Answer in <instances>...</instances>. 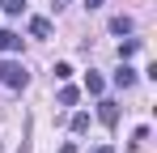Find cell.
<instances>
[{
  "mask_svg": "<svg viewBox=\"0 0 157 153\" xmlns=\"http://www.w3.org/2000/svg\"><path fill=\"white\" fill-rule=\"evenodd\" d=\"M115 85H119V89H132V85H136V68L119 64V73H115Z\"/></svg>",
  "mask_w": 157,
  "mask_h": 153,
  "instance_id": "obj_2",
  "label": "cell"
},
{
  "mask_svg": "<svg viewBox=\"0 0 157 153\" xmlns=\"http://www.w3.org/2000/svg\"><path fill=\"white\" fill-rule=\"evenodd\" d=\"M26 81H30L26 64H17V60H4V64H0V85H9V89H26Z\"/></svg>",
  "mask_w": 157,
  "mask_h": 153,
  "instance_id": "obj_1",
  "label": "cell"
},
{
  "mask_svg": "<svg viewBox=\"0 0 157 153\" xmlns=\"http://www.w3.org/2000/svg\"><path fill=\"white\" fill-rule=\"evenodd\" d=\"M72 132H89V115H85V111L72 115Z\"/></svg>",
  "mask_w": 157,
  "mask_h": 153,
  "instance_id": "obj_11",
  "label": "cell"
},
{
  "mask_svg": "<svg viewBox=\"0 0 157 153\" xmlns=\"http://www.w3.org/2000/svg\"><path fill=\"white\" fill-rule=\"evenodd\" d=\"M77 98H81V89H72V85H64V89H59V106H72Z\"/></svg>",
  "mask_w": 157,
  "mask_h": 153,
  "instance_id": "obj_7",
  "label": "cell"
},
{
  "mask_svg": "<svg viewBox=\"0 0 157 153\" xmlns=\"http://www.w3.org/2000/svg\"><path fill=\"white\" fill-rule=\"evenodd\" d=\"M30 34L34 38H51V22L47 17H30Z\"/></svg>",
  "mask_w": 157,
  "mask_h": 153,
  "instance_id": "obj_3",
  "label": "cell"
},
{
  "mask_svg": "<svg viewBox=\"0 0 157 153\" xmlns=\"http://www.w3.org/2000/svg\"><path fill=\"white\" fill-rule=\"evenodd\" d=\"M55 76H59V81H68V76H72V64H64V60H59V64H55Z\"/></svg>",
  "mask_w": 157,
  "mask_h": 153,
  "instance_id": "obj_12",
  "label": "cell"
},
{
  "mask_svg": "<svg viewBox=\"0 0 157 153\" xmlns=\"http://www.w3.org/2000/svg\"><path fill=\"white\" fill-rule=\"evenodd\" d=\"M102 89H106V81H102L98 73H89V76H85V94H94V98H102Z\"/></svg>",
  "mask_w": 157,
  "mask_h": 153,
  "instance_id": "obj_6",
  "label": "cell"
},
{
  "mask_svg": "<svg viewBox=\"0 0 157 153\" xmlns=\"http://www.w3.org/2000/svg\"><path fill=\"white\" fill-rule=\"evenodd\" d=\"M110 34H132V17H115L110 22Z\"/></svg>",
  "mask_w": 157,
  "mask_h": 153,
  "instance_id": "obj_8",
  "label": "cell"
},
{
  "mask_svg": "<svg viewBox=\"0 0 157 153\" xmlns=\"http://www.w3.org/2000/svg\"><path fill=\"white\" fill-rule=\"evenodd\" d=\"M94 153H115V149H110V145H98V149H94Z\"/></svg>",
  "mask_w": 157,
  "mask_h": 153,
  "instance_id": "obj_13",
  "label": "cell"
},
{
  "mask_svg": "<svg viewBox=\"0 0 157 153\" xmlns=\"http://www.w3.org/2000/svg\"><path fill=\"white\" fill-rule=\"evenodd\" d=\"M85 4H89V9H98V4H102V0H85Z\"/></svg>",
  "mask_w": 157,
  "mask_h": 153,
  "instance_id": "obj_15",
  "label": "cell"
},
{
  "mask_svg": "<svg viewBox=\"0 0 157 153\" xmlns=\"http://www.w3.org/2000/svg\"><path fill=\"white\" fill-rule=\"evenodd\" d=\"M136 51H140V38H128V43L119 47V60H128V55H136Z\"/></svg>",
  "mask_w": 157,
  "mask_h": 153,
  "instance_id": "obj_10",
  "label": "cell"
},
{
  "mask_svg": "<svg viewBox=\"0 0 157 153\" xmlns=\"http://www.w3.org/2000/svg\"><path fill=\"white\" fill-rule=\"evenodd\" d=\"M0 9H4V13H9V17H17V13H21V9H26V0H0Z\"/></svg>",
  "mask_w": 157,
  "mask_h": 153,
  "instance_id": "obj_9",
  "label": "cell"
},
{
  "mask_svg": "<svg viewBox=\"0 0 157 153\" xmlns=\"http://www.w3.org/2000/svg\"><path fill=\"white\" fill-rule=\"evenodd\" d=\"M98 119L102 124H119V106L115 102H98Z\"/></svg>",
  "mask_w": 157,
  "mask_h": 153,
  "instance_id": "obj_4",
  "label": "cell"
},
{
  "mask_svg": "<svg viewBox=\"0 0 157 153\" xmlns=\"http://www.w3.org/2000/svg\"><path fill=\"white\" fill-rule=\"evenodd\" d=\"M59 153H77V145H64V149H59Z\"/></svg>",
  "mask_w": 157,
  "mask_h": 153,
  "instance_id": "obj_14",
  "label": "cell"
},
{
  "mask_svg": "<svg viewBox=\"0 0 157 153\" xmlns=\"http://www.w3.org/2000/svg\"><path fill=\"white\" fill-rule=\"evenodd\" d=\"M0 51H21V34H13V30H0Z\"/></svg>",
  "mask_w": 157,
  "mask_h": 153,
  "instance_id": "obj_5",
  "label": "cell"
}]
</instances>
